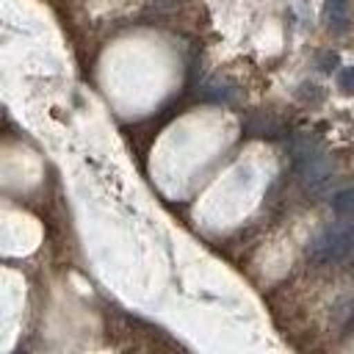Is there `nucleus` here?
<instances>
[{"label": "nucleus", "mask_w": 354, "mask_h": 354, "mask_svg": "<svg viewBox=\"0 0 354 354\" xmlns=\"http://www.w3.org/2000/svg\"><path fill=\"white\" fill-rule=\"evenodd\" d=\"M354 249V227H329L321 232L313 246H310V260L313 263H335L348 257Z\"/></svg>", "instance_id": "f257e3e1"}, {"label": "nucleus", "mask_w": 354, "mask_h": 354, "mask_svg": "<svg viewBox=\"0 0 354 354\" xmlns=\"http://www.w3.org/2000/svg\"><path fill=\"white\" fill-rule=\"evenodd\" d=\"M324 22L332 33H343L348 30L351 25V8H348V0H326V8H324Z\"/></svg>", "instance_id": "f03ea898"}, {"label": "nucleus", "mask_w": 354, "mask_h": 354, "mask_svg": "<svg viewBox=\"0 0 354 354\" xmlns=\"http://www.w3.org/2000/svg\"><path fill=\"white\" fill-rule=\"evenodd\" d=\"M332 210L340 216H351L354 213V188H343L332 196Z\"/></svg>", "instance_id": "7ed1b4c3"}, {"label": "nucleus", "mask_w": 354, "mask_h": 354, "mask_svg": "<svg viewBox=\"0 0 354 354\" xmlns=\"http://www.w3.org/2000/svg\"><path fill=\"white\" fill-rule=\"evenodd\" d=\"M299 97H301L304 102H310V105H318V102L324 100V88H321V86H313V83H301V86H299Z\"/></svg>", "instance_id": "20e7f679"}, {"label": "nucleus", "mask_w": 354, "mask_h": 354, "mask_svg": "<svg viewBox=\"0 0 354 354\" xmlns=\"http://www.w3.org/2000/svg\"><path fill=\"white\" fill-rule=\"evenodd\" d=\"M337 88L343 94H354V66H343L337 72Z\"/></svg>", "instance_id": "39448f33"}, {"label": "nucleus", "mask_w": 354, "mask_h": 354, "mask_svg": "<svg viewBox=\"0 0 354 354\" xmlns=\"http://www.w3.org/2000/svg\"><path fill=\"white\" fill-rule=\"evenodd\" d=\"M337 64H340L337 53H332V50L318 53V69H321V72H335V66H337Z\"/></svg>", "instance_id": "423d86ee"}, {"label": "nucleus", "mask_w": 354, "mask_h": 354, "mask_svg": "<svg viewBox=\"0 0 354 354\" xmlns=\"http://www.w3.org/2000/svg\"><path fill=\"white\" fill-rule=\"evenodd\" d=\"M351 257H354V249H351Z\"/></svg>", "instance_id": "0eeeda50"}]
</instances>
